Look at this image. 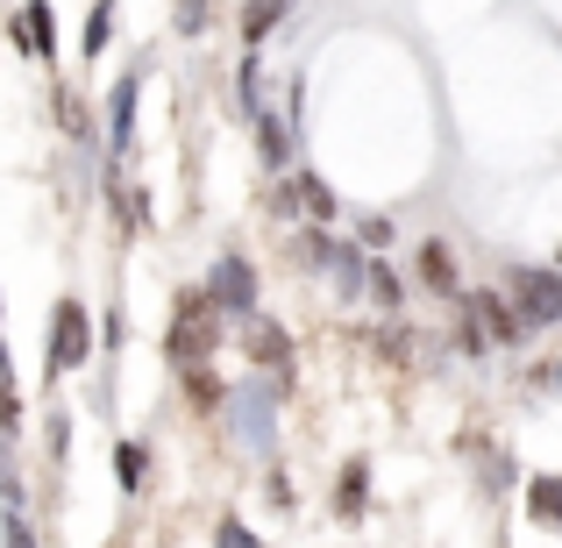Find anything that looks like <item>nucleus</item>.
Segmentation results:
<instances>
[{
    "instance_id": "f257e3e1",
    "label": "nucleus",
    "mask_w": 562,
    "mask_h": 548,
    "mask_svg": "<svg viewBox=\"0 0 562 548\" xmlns=\"http://www.w3.org/2000/svg\"><path fill=\"white\" fill-rule=\"evenodd\" d=\"M221 321L228 314H214L206 306V292H186L179 300V314H171V335H165V357L192 370V364H214V349H221Z\"/></svg>"
},
{
    "instance_id": "f03ea898",
    "label": "nucleus",
    "mask_w": 562,
    "mask_h": 548,
    "mask_svg": "<svg viewBox=\"0 0 562 548\" xmlns=\"http://www.w3.org/2000/svg\"><path fill=\"white\" fill-rule=\"evenodd\" d=\"M221 413H228V427H235L243 449L263 456L278 441V392H271V384H235V392L221 399Z\"/></svg>"
},
{
    "instance_id": "7ed1b4c3",
    "label": "nucleus",
    "mask_w": 562,
    "mask_h": 548,
    "mask_svg": "<svg viewBox=\"0 0 562 548\" xmlns=\"http://www.w3.org/2000/svg\"><path fill=\"white\" fill-rule=\"evenodd\" d=\"M513 314H520V328H555L562 321V271L520 264L513 271Z\"/></svg>"
},
{
    "instance_id": "20e7f679",
    "label": "nucleus",
    "mask_w": 562,
    "mask_h": 548,
    "mask_svg": "<svg viewBox=\"0 0 562 548\" xmlns=\"http://www.w3.org/2000/svg\"><path fill=\"white\" fill-rule=\"evenodd\" d=\"M206 306H214V314H257V271H249V257H235V249H228V257H214V271H206Z\"/></svg>"
},
{
    "instance_id": "39448f33",
    "label": "nucleus",
    "mask_w": 562,
    "mask_h": 548,
    "mask_svg": "<svg viewBox=\"0 0 562 548\" xmlns=\"http://www.w3.org/2000/svg\"><path fill=\"white\" fill-rule=\"evenodd\" d=\"M86 357H93V321H86L79 300H57V314H50V370L65 378V370H79Z\"/></svg>"
},
{
    "instance_id": "423d86ee",
    "label": "nucleus",
    "mask_w": 562,
    "mask_h": 548,
    "mask_svg": "<svg viewBox=\"0 0 562 548\" xmlns=\"http://www.w3.org/2000/svg\"><path fill=\"white\" fill-rule=\"evenodd\" d=\"M463 314L477 321V335H484V343H498V349L527 343V328H520V314H513V300H498V292H470Z\"/></svg>"
},
{
    "instance_id": "0eeeda50",
    "label": "nucleus",
    "mask_w": 562,
    "mask_h": 548,
    "mask_svg": "<svg viewBox=\"0 0 562 548\" xmlns=\"http://www.w3.org/2000/svg\"><path fill=\"white\" fill-rule=\"evenodd\" d=\"M14 51L36 57V65H50V57H57V22H50V8H43V0H29V8L14 14Z\"/></svg>"
},
{
    "instance_id": "6e6552de",
    "label": "nucleus",
    "mask_w": 562,
    "mask_h": 548,
    "mask_svg": "<svg viewBox=\"0 0 562 548\" xmlns=\"http://www.w3.org/2000/svg\"><path fill=\"white\" fill-rule=\"evenodd\" d=\"M136 93H143L136 71H122V79H114V93H108V150L114 157H128V136H136Z\"/></svg>"
},
{
    "instance_id": "1a4fd4ad",
    "label": "nucleus",
    "mask_w": 562,
    "mask_h": 548,
    "mask_svg": "<svg viewBox=\"0 0 562 548\" xmlns=\"http://www.w3.org/2000/svg\"><path fill=\"white\" fill-rule=\"evenodd\" d=\"M243 349H249V364H257V370H278V384H292V343H285L278 321H257V328L243 335Z\"/></svg>"
},
{
    "instance_id": "9d476101",
    "label": "nucleus",
    "mask_w": 562,
    "mask_h": 548,
    "mask_svg": "<svg viewBox=\"0 0 562 548\" xmlns=\"http://www.w3.org/2000/svg\"><path fill=\"white\" fill-rule=\"evenodd\" d=\"M413 271H420V286L435 292V300H456V292H463V278H456V249L441 243V235L420 243V264H413Z\"/></svg>"
},
{
    "instance_id": "9b49d317",
    "label": "nucleus",
    "mask_w": 562,
    "mask_h": 548,
    "mask_svg": "<svg viewBox=\"0 0 562 548\" xmlns=\"http://www.w3.org/2000/svg\"><path fill=\"white\" fill-rule=\"evenodd\" d=\"M363 506H371V463L349 456L342 478H335V521H363Z\"/></svg>"
},
{
    "instance_id": "f8f14e48",
    "label": "nucleus",
    "mask_w": 562,
    "mask_h": 548,
    "mask_svg": "<svg viewBox=\"0 0 562 548\" xmlns=\"http://www.w3.org/2000/svg\"><path fill=\"white\" fill-rule=\"evenodd\" d=\"M249 122H257V157H263V171H292V128L278 122L271 108L249 114Z\"/></svg>"
},
{
    "instance_id": "ddd939ff",
    "label": "nucleus",
    "mask_w": 562,
    "mask_h": 548,
    "mask_svg": "<svg viewBox=\"0 0 562 548\" xmlns=\"http://www.w3.org/2000/svg\"><path fill=\"white\" fill-rule=\"evenodd\" d=\"M527 521L562 527V478H527Z\"/></svg>"
},
{
    "instance_id": "4468645a",
    "label": "nucleus",
    "mask_w": 562,
    "mask_h": 548,
    "mask_svg": "<svg viewBox=\"0 0 562 548\" xmlns=\"http://www.w3.org/2000/svg\"><path fill=\"white\" fill-rule=\"evenodd\" d=\"M221 399H228V384L214 378V364H192L186 370V406L192 413H221Z\"/></svg>"
},
{
    "instance_id": "2eb2a0df",
    "label": "nucleus",
    "mask_w": 562,
    "mask_h": 548,
    "mask_svg": "<svg viewBox=\"0 0 562 548\" xmlns=\"http://www.w3.org/2000/svg\"><path fill=\"white\" fill-rule=\"evenodd\" d=\"M292 192H300V206H306V214L321 221V228H328V221L342 214V200H335V186H328V179H314V171H300V179H292Z\"/></svg>"
},
{
    "instance_id": "dca6fc26",
    "label": "nucleus",
    "mask_w": 562,
    "mask_h": 548,
    "mask_svg": "<svg viewBox=\"0 0 562 548\" xmlns=\"http://www.w3.org/2000/svg\"><path fill=\"white\" fill-rule=\"evenodd\" d=\"M285 14H292V0H249V8H243V43L257 51V43L271 36V29L285 22Z\"/></svg>"
},
{
    "instance_id": "f3484780",
    "label": "nucleus",
    "mask_w": 562,
    "mask_h": 548,
    "mask_svg": "<svg viewBox=\"0 0 562 548\" xmlns=\"http://www.w3.org/2000/svg\"><path fill=\"white\" fill-rule=\"evenodd\" d=\"M114 478H122V492H143V478H150V441H122V449H114Z\"/></svg>"
},
{
    "instance_id": "a211bd4d",
    "label": "nucleus",
    "mask_w": 562,
    "mask_h": 548,
    "mask_svg": "<svg viewBox=\"0 0 562 548\" xmlns=\"http://www.w3.org/2000/svg\"><path fill=\"white\" fill-rule=\"evenodd\" d=\"M235 93H243V114H263V57L243 51V65H235Z\"/></svg>"
},
{
    "instance_id": "6ab92c4d",
    "label": "nucleus",
    "mask_w": 562,
    "mask_h": 548,
    "mask_svg": "<svg viewBox=\"0 0 562 548\" xmlns=\"http://www.w3.org/2000/svg\"><path fill=\"white\" fill-rule=\"evenodd\" d=\"M363 292H371L378 306H398L406 300V278H398L392 264H363Z\"/></svg>"
},
{
    "instance_id": "aec40b11",
    "label": "nucleus",
    "mask_w": 562,
    "mask_h": 548,
    "mask_svg": "<svg viewBox=\"0 0 562 548\" xmlns=\"http://www.w3.org/2000/svg\"><path fill=\"white\" fill-rule=\"evenodd\" d=\"M108 36H114V0H100V8L86 14V57L108 51Z\"/></svg>"
},
{
    "instance_id": "412c9836",
    "label": "nucleus",
    "mask_w": 562,
    "mask_h": 548,
    "mask_svg": "<svg viewBox=\"0 0 562 548\" xmlns=\"http://www.w3.org/2000/svg\"><path fill=\"white\" fill-rule=\"evenodd\" d=\"M171 22H179V36H206V22H214V0H179V8H171Z\"/></svg>"
},
{
    "instance_id": "4be33fe9",
    "label": "nucleus",
    "mask_w": 562,
    "mask_h": 548,
    "mask_svg": "<svg viewBox=\"0 0 562 548\" xmlns=\"http://www.w3.org/2000/svg\"><path fill=\"white\" fill-rule=\"evenodd\" d=\"M392 235H398V221H384V214L357 221V249H392Z\"/></svg>"
},
{
    "instance_id": "5701e85b",
    "label": "nucleus",
    "mask_w": 562,
    "mask_h": 548,
    "mask_svg": "<svg viewBox=\"0 0 562 548\" xmlns=\"http://www.w3.org/2000/svg\"><path fill=\"white\" fill-rule=\"evenodd\" d=\"M57 122H65L71 136H93V114H86V100H79V93H57Z\"/></svg>"
},
{
    "instance_id": "b1692460",
    "label": "nucleus",
    "mask_w": 562,
    "mask_h": 548,
    "mask_svg": "<svg viewBox=\"0 0 562 548\" xmlns=\"http://www.w3.org/2000/svg\"><path fill=\"white\" fill-rule=\"evenodd\" d=\"M214 548H257V535H249L235 513H221V521H214Z\"/></svg>"
},
{
    "instance_id": "393cba45",
    "label": "nucleus",
    "mask_w": 562,
    "mask_h": 548,
    "mask_svg": "<svg viewBox=\"0 0 562 548\" xmlns=\"http://www.w3.org/2000/svg\"><path fill=\"white\" fill-rule=\"evenodd\" d=\"M271 214L292 221V214H300V192H292V186H271Z\"/></svg>"
},
{
    "instance_id": "a878e982",
    "label": "nucleus",
    "mask_w": 562,
    "mask_h": 548,
    "mask_svg": "<svg viewBox=\"0 0 562 548\" xmlns=\"http://www.w3.org/2000/svg\"><path fill=\"white\" fill-rule=\"evenodd\" d=\"M378 357H392V364L406 357V328H384V335H378Z\"/></svg>"
},
{
    "instance_id": "bb28decb",
    "label": "nucleus",
    "mask_w": 562,
    "mask_h": 548,
    "mask_svg": "<svg viewBox=\"0 0 562 548\" xmlns=\"http://www.w3.org/2000/svg\"><path fill=\"white\" fill-rule=\"evenodd\" d=\"M8 548H36V535H29L22 513H8Z\"/></svg>"
},
{
    "instance_id": "cd10ccee",
    "label": "nucleus",
    "mask_w": 562,
    "mask_h": 548,
    "mask_svg": "<svg viewBox=\"0 0 562 548\" xmlns=\"http://www.w3.org/2000/svg\"><path fill=\"white\" fill-rule=\"evenodd\" d=\"M549 378H555V392H562V357H555V370H549Z\"/></svg>"
}]
</instances>
